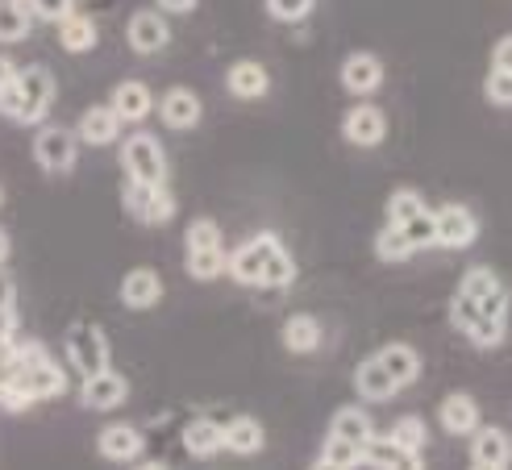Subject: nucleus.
Masks as SVG:
<instances>
[{"instance_id": "nucleus-13", "label": "nucleus", "mask_w": 512, "mask_h": 470, "mask_svg": "<svg viewBox=\"0 0 512 470\" xmlns=\"http://www.w3.org/2000/svg\"><path fill=\"white\" fill-rule=\"evenodd\" d=\"M109 109L117 113V121L125 125H138V121H146L150 113H155V92H150L142 80H125V84H117L113 88V96H109Z\"/></svg>"}, {"instance_id": "nucleus-27", "label": "nucleus", "mask_w": 512, "mask_h": 470, "mask_svg": "<svg viewBox=\"0 0 512 470\" xmlns=\"http://www.w3.org/2000/svg\"><path fill=\"white\" fill-rule=\"evenodd\" d=\"M59 46L67 55H88L96 46V21L84 17V13H71L63 25H59Z\"/></svg>"}, {"instance_id": "nucleus-2", "label": "nucleus", "mask_w": 512, "mask_h": 470, "mask_svg": "<svg viewBox=\"0 0 512 470\" xmlns=\"http://www.w3.org/2000/svg\"><path fill=\"white\" fill-rule=\"evenodd\" d=\"M184 267L196 283H213L225 275V246H221V225L213 217H196L184 233Z\"/></svg>"}, {"instance_id": "nucleus-18", "label": "nucleus", "mask_w": 512, "mask_h": 470, "mask_svg": "<svg viewBox=\"0 0 512 470\" xmlns=\"http://www.w3.org/2000/svg\"><path fill=\"white\" fill-rule=\"evenodd\" d=\"M225 88L234 92L238 100H259L271 92V71L259 59H238L225 75Z\"/></svg>"}, {"instance_id": "nucleus-32", "label": "nucleus", "mask_w": 512, "mask_h": 470, "mask_svg": "<svg viewBox=\"0 0 512 470\" xmlns=\"http://www.w3.org/2000/svg\"><path fill=\"white\" fill-rule=\"evenodd\" d=\"M375 254L383 258V263H408V258H413V250H408V242H404V233L392 229V225H383V229H379Z\"/></svg>"}, {"instance_id": "nucleus-51", "label": "nucleus", "mask_w": 512, "mask_h": 470, "mask_svg": "<svg viewBox=\"0 0 512 470\" xmlns=\"http://www.w3.org/2000/svg\"><path fill=\"white\" fill-rule=\"evenodd\" d=\"M138 470H167V466H163V462H142Z\"/></svg>"}, {"instance_id": "nucleus-12", "label": "nucleus", "mask_w": 512, "mask_h": 470, "mask_svg": "<svg viewBox=\"0 0 512 470\" xmlns=\"http://www.w3.org/2000/svg\"><path fill=\"white\" fill-rule=\"evenodd\" d=\"M125 396H130V383H125V375H117V371L88 375L84 387H80V400L92 412H113V408L125 404Z\"/></svg>"}, {"instance_id": "nucleus-24", "label": "nucleus", "mask_w": 512, "mask_h": 470, "mask_svg": "<svg viewBox=\"0 0 512 470\" xmlns=\"http://www.w3.org/2000/svg\"><path fill=\"white\" fill-rule=\"evenodd\" d=\"M354 391H358V396H363L367 404H379V400H392V396H396V383L388 379V371H383L375 358H363V362L354 367Z\"/></svg>"}, {"instance_id": "nucleus-19", "label": "nucleus", "mask_w": 512, "mask_h": 470, "mask_svg": "<svg viewBox=\"0 0 512 470\" xmlns=\"http://www.w3.org/2000/svg\"><path fill=\"white\" fill-rule=\"evenodd\" d=\"M375 362H379L383 371H388V379L396 383V391L421 379V354H417L413 346H408V342H392V346H383V350L375 354Z\"/></svg>"}, {"instance_id": "nucleus-46", "label": "nucleus", "mask_w": 512, "mask_h": 470, "mask_svg": "<svg viewBox=\"0 0 512 470\" xmlns=\"http://www.w3.org/2000/svg\"><path fill=\"white\" fill-rule=\"evenodd\" d=\"M492 67L512 71V38H500V42H496V50H492Z\"/></svg>"}, {"instance_id": "nucleus-34", "label": "nucleus", "mask_w": 512, "mask_h": 470, "mask_svg": "<svg viewBox=\"0 0 512 470\" xmlns=\"http://www.w3.org/2000/svg\"><path fill=\"white\" fill-rule=\"evenodd\" d=\"M25 13H30V21L63 25L75 13V0H25Z\"/></svg>"}, {"instance_id": "nucleus-35", "label": "nucleus", "mask_w": 512, "mask_h": 470, "mask_svg": "<svg viewBox=\"0 0 512 470\" xmlns=\"http://www.w3.org/2000/svg\"><path fill=\"white\" fill-rule=\"evenodd\" d=\"M155 192H159V188H146V184H134V179H125V188H121L125 213L146 225V213H150V200H155Z\"/></svg>"}, {"instance_id": "nucleus-45", "label": "nucleus", "mask_w": 512, "mask_h": 470, "mask_svg": "<svg viewBox=\"0 0 512 470\" xmlns=\"http://www.w3.org/2000/svg\"><path fill=\"white\" fill-rule=\"evenodd\" d=\"M383 470H425V458L421 454H413V450H400L388 466H383Z\"/></svg>"}, {"instance_id": "nucleus-41", "label": "nucleus", "mask_w": 512, "mask_h": 470, "mask_svg": "<svg viewBox=\"0 0 512 470\" xmlns=\"http://www.w3.org/2000/svg\"><path fill=\"white\" fill-rule=\"evenodd\" d=\"M175 196H171V188L163 184L159 192H155V200H150V213H146V225H167L171 217H175Z\"/></svg>"}, {"instance_id": "nucleus-50", "label": "nucleus", "mask_w": 512, "mask_h": 470, "mask_svg": "<svg viewBox=\"0 0 512 470\" xmlns=\"http://www.w3.org/2000/svg\"><path fill=\"white\" fill-rule=\"evenodd\" d=\"M309 470H338V466H329V462H325V458H317V462H313V466H309Z\"/></svg>"}, {"instance_id": "nucleus-21", "label": "nucleus", "mask_w": 512, "mask_h": 470, "mask_svg": "<svg viewBox=\"0 0 512 470\" xmlns=\"http://www.w3.org/2000/svg\"><path fill=\"white\" fill-rule=\"evenodd\" d=\"M221 437H225V450H234L242 458L259 454L267 446V433L259 425V416H234L229 425H221Z\"/></svg>"}, {"instance_id": "nucleus-4", "label": "nucleus", "mask_w": 512, "mask_h": 470, "mask_svg": "<svg viewBox=\"0 0 512 470\" xmlns=\"http://www.w3.org/2000/svg\"><path fill=\"white\" fill-rule=\"evenodd\" d=\"M121 171L125 179L134 184H146V188H163L167 184V154L159 146L155 134H134L121 142Z\"/></svg>"}, {"instance_id": "nucleus-20", "label": "nucleus", "mask_w": 512, "mask_h": 470, "mask_svg": "<svg viewBox=\"0 0 512 470\" xmlns=\"http://www.w3.org/2000/svg\"><path fill=\"white\" fill-rule=\"evenodd\" d=\"M512 458V441L500 425H479L471 433V462L479 466H508Z\"/></svg>"}, {"instance_id": "nucleus-52", "label": "nucleus", "mask_w": 512, "mask_h": 470, "mask_svg": "<svg viewBox=\"0 0 512 470\" xmlns=\"http://www.w3.org/2000/svg\"><path fill=\"white\" fill-rule=\"evenodd\" d=\"M471 470H508V466H479V462H471Z\"/></svg>"}, {"instance_id": "nucleus-40", "label": "nucleus", "mask_w": 512, "mask_h": 470, "mask_svg": "<svg viewBox=\"0 0 512 470\" xmlns=\"http://www.w3.org/2000/svg\"><path fill=\"white\" fill-rule=\"evenodd\" d=\"M479 317H483V321H504V325H508V287H504V283L496 287V292H488V296L479 300Z\"/></svg>"}, {"instance_id": "nucleus-9", "label": "nucleus", "mask_w": 512, "mask_h": 470, "mask_svg": "<svg viewBox=\"0 0 512 470\" xmlns=\"http://www.w3.org/2000/svg\"><path fill=\"white\" fill-rule=\"evenodd\" d=\"M125 42H130L134 55H159V50H167V42H171V25L155 9H138L130 21H125Z\"/></svg>"}, {"instance_id": "nucleus-6", "label": "nucleus", "mask_w": 512, "mask_h": 470, "mask_svg": "<svg viewBox=\"0 0 512 470\" xmlns=\"http://www.w3.org/2000/svg\"><path fill=\"white\" fill-rule=\"evenodd\" d=\"M17 92H21V121L17 125H38L46 121V113L55 109V75L46 67L30 63V67H17Z\"/></svg>"}, {"instance_id": "nucleus-22", "label": "nucleus", "mask_w": 512, "mask_h": 470, "mask_svg": "<svg viewBox=\"0 0 512 470\" xmlns=\"http://www.w3.org/2000/svg\"><path fill=\"white\" fill-rule=\"evenodd\" d=\"M284 350L288 354H313V350H321V321L317 317H309V312H292V317L284 321Z\"/></svg>"}, {"instance_id": "nucleus-44", "label": "nucleus", "mask_w": 512, "mask_h": 470, "mask_svg": "<svg viewBox=\"0 0 512 470\" xmlns=\"http://www.w3.org/2000/svg\"><path fill=\"white\" fill-rule=\"evenodd\" d=\"M200 5V0H155V13H167V17H184Z\"/></svg>"}, {"instance_id": "nucleus-16", "label": "nucleus", "mask_w": 512, "mask_h": 470, "mask_svg": "<svg viewBox=\"0 0 512 470\" xmlns=\"http://www.w3.org/2000/svg\"><path fill=\"white\" fill-rule=\"evenodd\" d=\"M159 300H163V279H159V271L134 267L130 275L121 279V304H125V308L146 312V308H155Z\"/></svg>"}, {"instance_id": "nucleus-53", "label": "nucleus", "mask_w": 512, "mask_h": 470, "mask_svg": "<svg viewBox=\"0 0 512 470\" xmlns=\"http://www.w3.org/2000/svg\"><path fill=\"white\" fill-rule=\"evenodd\" d=\"M0 204H5V188H0Z\"/></svg>"}, {"instance_id": "nucleus-30", "label": "nucleus", "mask_w": 512, "mask_h": 470, "mask_svg": "<svg viewBox=\"0 0 512 470\" xmlns=\"http://www.w3.org/2000/svg\"><path fill=\"white\" fill-rule=\"evenodd\" d=\"M388 437L396 441L400 450H413V454H421V450H425V441H429V429H425L421 416H400V421L388 429Z\"/></svg>"}, {"instance_id": "nucleus-23", "label": "nucleus", "mask_w": 512, "mask_h": 470, "mask_svg": "<svg viewBox=\"0 0 512 470\" xmlns=\"http://www.w3.org/2000/svg\"><path fill=\"white\" fill-rule=\"evenodd\" d=\"M96 446H100V454L113 458V462H134L142 454V446H146V437L134 425H109L105 433H100Z\"/></svg>"}, {"instance_id": "nucleus-39", "label": "nucleus", "mask_w": 512, "mask_h": 470, "mask_svg": "<svg viewBox=\"0 0 512 470\" xmlns=\"http://www.w3.org/2000/svg\"><path fill=\"white\" fill-rule=\"evenodd\" d=\"M450 325H454L458 333H471V329L479 325V304L454 292V300H450Z\"/></svg>"}, {"instance_id": "nucleus-17", "label": "nucleus", "mask_w": 512, "mask_h": 470, "mask_svg": "<svg viewBox=\"0 0 512 470\" xmlns=\"http://www.w3.org/2000/svg\"><path fill=\"white\" fill-rule=\"evenodd\" d=\"M438 421H442V429L450 437H471L483 425L479 421V404L467 396V391H450V396L442 400V408H438Z\"/></svg>"}, {"instance_id": "nucleus-33", "label": "nucleus", "mask_w": 512, "mask_h": 470, "mask_svg": "<svg viewBox=\"0 0 512 470\" xmlns=\"http://www.w3.org/2000/svg\"><path fill=\"white\" fill-rule=\"evenodd\" d=\"M404 242H408V250H433V246H438V233H433V213H429V208H425V213L421 217H413V221H408L404 229Z\"/></svg>"}, {"instance_id": "nucleus-36", "label": "nucleus", "mask_w": 512, "mask_h": 470, "mask_svg": "<svg viewBox=\"0 0 512 470\" xmlns=\"http://www.w3.org/2000/svg\"><path fill=\"white\" fill-rule=\"evenodd\" d=\"M358 450H363V446H350V441H342V437H325L321 458L329 466H338V470H354L358 462H363V454H358Z\"/></svg>"}, {"instance_id": "nucleus-43", "label": "nucleus", "mask_w": 512, "mask_h": 470, "mask_svg": "<svg viewBox=\"0 0 512 470\" xmlns=\"http://www.w3.org/2000/svg\"><path fill=\"white\" fill-rule=\"evenodd\" d=\"M17 325H21V317H17V304L0 308V346H13V342H17Z\"/></svg>"}, {"instance_id": "nucleus-49", "label": "nucleus", "mask_w": 512, "mask_h": 470, "mask_svg": "<svg viewBox=\"0 0 512 470\" xmlns=\"http://www.w3.org/2000/svg\"><path fill=\"white\" fill-rule=\"evenodd\" d=\"M9 250H13V242H9V233H5V229H0V267H5V263H9Z\"/></svg>"}, {"instance_id": "nucleus-14", "label": "nucleus", "mask_w": 512, "mask_h": 470, "mask_svg": "<svg viewBox=\"0 0 512 470\" xmlns=\"http://www.w3.org/2000/svg\"><path fill=\"white\" fill-rule=\"evenodd\" d=\"M383 84V63L375 55H367V50H354V55H346L342 63V88L350 96H371L379 92Z\"/></svg>"}, {"instance_id": "nucleus-25", "label": "nucleus", "mask_w": 512, "mask_h": 470, "mask_svg": "<svg viewBox=\"0 0 512 470\" xmlns=\"http://www.w3.org/2000/svg\"><path fill=\"white\" fill-rule=\"evenodd\" d=\"M375 433V425H371V416L358 408V404H346V408H338L334 412V421H329V437H342V441H350V446H363V441Z\"/></svg>"}, {"instance_id": "nucleus-8", "label": "nucleus", "mask_w": 512, "mask_h": 470, "mask_svg": "<svg viewBox=\"0 0 512 470\" xmlns=\"http://www.w3.org/2000/svg\"><path fill=\"white\" fill-rule=\"evenodd\" d=\"M433 233H438L442 250H467L479 238V221L467 204H442L438 213H433Z\"/></svg>"}, {"instance_id": "nucleus-28", "label": "nucleus", "mask_w": 512, "mask_h": 470, "mask_svg": "<svg viewBox=\"0 0 512 470\" xmlns=\"http://www.w3.org/2000/svg\"><path fill=\"white\" fill-rule=\"evenodd\" d=\"M421 213H425V196L417 188H396L388 196V225L392 229H404L408 221L421 217Z\"/></svg>"}, {"instance_id": "nucleus-26", "label": "nucleus", "mask_w": 512, "mask_h": 470, "mask_svg": "<svg viewBox=\"0 0 512 470\" xmlns=\"http://www.w3.org/2000/svg\"><path fill=\"white\" fill-rule=\"evenodd\" d=\"M184 446H188V454H196V458H213V454H221V450H225L221 425L209 421V416H196V421H188V429H184Z\"/></svg>"}, {"instance_id": "nucleus-48", "label": "nucleus", "mask_w": 512, "mask_h": 470, "mask_svg": "<svg viewBox=\"0 0 512 470\" xmlns=\"http://www.w3.org/2000/svg\"><path fill=\"white\" fill-rule=\"evenodd\" d=\"M13 296H17V292H13V279H9L5 271H0V308H9V304H13Z\"/></svg>"}, {"instance_id": "nucleus-11", "label": "nucleus", "mask_w": 512, "mask_h": 470, "mask_svg": "<svg viewBox=\"0 0 512 470\" xmlns=\"http://www.w3.org/2000/svg\"><path fill=\"white\" fill-rule=\"evenodd\" d=\"M155 113L163 117L167 129H192V125H200V117H204V104H200V96H196L192 88H167V92L155 100Z\"/></svg>"}, {"instance_id": "nucleus-37", "label": "nucleus", "mask_w": 512, "mask_h": 470, "mask_svg": "<svg viewBox=\"0 0 512 470\" xmlns=\"http://www.w3.org/2000/svg\"><path fill=\"white\" fill-rule=\"evenodd\" d=\"M317 0H267V13L284 25H300L304 17H313Z\"/></svg>"}, {"instance_id": "nucleus-38", "label": "nucleus", "mask_w": 512, "mask_h": 470, "mask_svg": "<svg viewBox=\"0 0 512 470\" xmlns=\"http://www.w3.org/2000/svg\"><path fill=\"white\" fill-rule=\"evenodd\" d=\"M483 96H488V104H496V109H508L512 104V71L492 67L488 80H483Z\"/></svg>"}, {"instance_id": "nucleus-5", "label": "nucleus", "mask_w": 512, "mask_h": 470, "mask_svg": "<svg viewBox=\"0 0 512 470\" xmlns=\"http://www.w3.org/2000/svg\"><path fill=\"white\" fill-rule=\"evenodd\" d=\"M67 358L71 367L80 371L84 379L88 375H100L109 371V342H105V329L92 325V321H75L67 329Z\"/></svg>"}, {"instance_id": "nucleus-31", "label": "nucleus", "mask_w": 512, "mask_h": 470, "mask_svg": "<svg viewBox=\"0 0 512 470\" xmlns=\"http://www.w3.org/2000/svg\"><path fill=\"white\" fill-rule=\"evenodd\" d=\"M500 287V279H496V271L492 267H471V271H463V279H458V296H467V300H483L488 292H496Z\"/></svg>"}, {"instance_id": "nucleus-3", "label": "nucleus", "mask_w": 512, "mask_h": 470, "mask_svg": "<svg viewBox=\"0 0 512 470\" xmlns=\"http://www.w3.org/2000/svg\"><path fill=\"white\" fill-rule=\"evenodd\" d=\"M63 391H67V375L50 358H42V362H34V367L17 371L13 387L0 396V408H5V412H25L30 404L55 400V396H63Z\"/></svg>"}, {"instance_id": "nucleus-1", "label": "nucleus", "mask_w": 512, "mask_h": 470, "mask_svg": "<svg viewBox=\"0 0 512 470\" xmlns=\"http://www.w3.org/2000/svg\"><path fill=\"white\" fill-rule=\"evenodd\" d=\"M225 275L242 287H292L296 279V258L275 233H254L234 254H225Z\"/></svg>"}, {"instance_id": "nucleus-47", "label": "nucleus", "mask_w": 512, "mask_h": 470, "mask_svg": "<svg viewBox=\"0 0 512 470\" xmlns=\"http://www.w3.org/2000/svg\"><path fill=\"white\" fill-rule=\"evenodd\" d=\"M13 84H17V63L9 55H0V92L13 88Z\"/></svg>"}, {"instance_id": "nucleus-15", "label": "nucleus", "mask_w": 512, "mask_h": 470, "mask_svg": "<svg viewBox=\"0 0 512 470\" xmlns=\"http://www.w3.org/2000/svg\"><path fill=\"white\" fill-rule=\"evenodd\" d=\"M121 138V121H117V113L109 109V104H96V109H88L84 117H80V125H75V142L80 146H113Z\"/></svg>"}, {"instance_id": "nucleus-42", "label": "nucleus", "mask_w": 512, "mask_h": 470, "mask_svg": "<svg viewBox=\"0 0 512 470\" xmlns=\"http://www.w3.org/2000/svg\"><path fill=\"white\" fill-rule=\"evenodd\" d=\"M504 333H508V325H504V321H483V317H479V325H475L467 337H471L475 346L492 350V346H500V342H504Z\"/></svg>"}, {"instance_id": "nucleus-10", "label": "nucleus", "mask_w": 512, "mask_h": 470, "mask_svg": "<svg viewBox=\"0 0 512 470\" xmlns=\"http://www.w3.org/2000/svg\"><path fill=\"white\" fill-rule=\"evenodd\" d=\"M342 138L358 150H375L383 138H388V117H383L375 104H354V109L342 117Z\"/></svg>"}, {"instance_id": "nucleus-29", "label": "nucleus", "mask_w": 512, "mask_h": 470, "mask_svg": "<svg viewBox=\"0 0 512 470\" xmlns=\"http://www.w3.org/2000/svg\"><path fill=\"white\" fill-rule=\"evenodd\" d=\"M25 34H30L25 0H0V42H25Z\"/></svg>"}, {"instance_id": "nucleus-7", "label": "nucleus", "mask_w": 512, "mask_h": 470, "mask_svg": "<svg viewBox=\"0 0 512 470\" xmlns=\"http://www.w3.org/2000/svg\"><path fill=\"white\" fill-rule=\"evenodd\" d=\"M34 159L42 171L50 175H67L75 171V159H80V142H75V129L67 125H46L34 138Z\"/></svg>"}]
</instances>
